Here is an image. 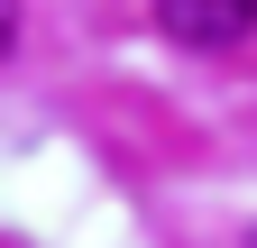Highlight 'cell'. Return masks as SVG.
I'll return each instance as SVG.
<instances>
[{
	"label": "cell",
	"mask_w": 257,
	"mask_h": 248,
	"mask_svg": "<svg viewBox=\"0 0 257 248\" xmlns=\"http://www.w3.org/2000/svg\"><path fill=\"white\" fill-rule=\"evenodd\" d=\"M19 46V0H0V55Z\"/></svg>",
	"instance_id": "7a4b0ae2"
},
{
	"label": "cell",
	"mask_w": 257,
	"mask_h": 248,
	"mask_svg": "<svg viewBox=\"0 0 257 248\" xmlns=\"http://www.w3.org/2000/svg\"><path fill=\"white\" fill-rule=\"evenodd\" d=\"M248 248H257V230H248Z\"/></svg>",
	"instance_id": "3957f363"
},
{
	"label": "cell",
	"mask_w": 257,
	"mask_h": 248,
	"mask_svg": "<svg viewBox=\"0 0 257 248\" xmlns=\"http://www.w3.org/2000/svg\"><path fill=\"white\" fill-rule=\"evenodd\" d=\"M156 28L193 55H220V46L257 37V0H156Z\"/></svg>",
	"instance_id": "6da1fadb"
}]
</instances>
